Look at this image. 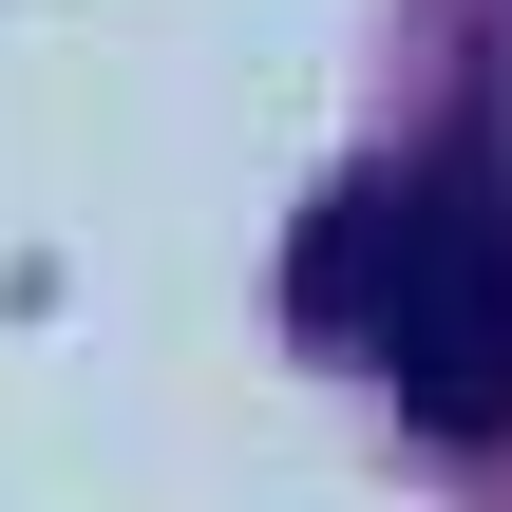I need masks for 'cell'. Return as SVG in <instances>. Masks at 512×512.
I'll return each mask as SVG.
<instances>
[{"label":"cell","mask_w":512,"mask_h":512,"mask_svg":"<svg viewBox=\"0 0 512 512\" xmlns=\"http://www.w3.org/2000/svg\"><path fill=\"white\" fill-rule=\"evenodd\" d=\"M380 361L437 437H512V209L475 171H437L399 209V285H380Z\"/></svg>","instance_id":"1"}]
</instances>
